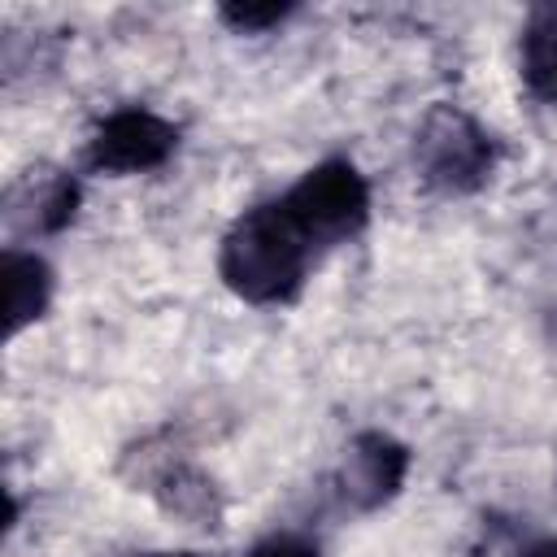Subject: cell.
Returning a JSON list of instances; mask_svg holds the SVG:
<instances>
[{
  "instance_id": "5",
  "label": "cell",
  "mask_w": 557,
  "mask_h": 557,
  "mask_svg": "<svg viewBox=\"0 0 557 557\" xmlns=\"http://www.w3.org/2000/svg\"><path fill=\"white\" fill-rule=\"evenodd\" d=\"M405 474H409V448L387 431H361L339 457L335 487L344 505L370 513L400 492Z\"/></svg>"
},
{
  "instance_id": "4",
  "label": "cell",
  "mask_w": 557,
  "mask_h": 557,
  "mask_svg": "<svg viewBox=\"0 0 557 557\" xmlns=\"http://www.w3.org/2000/svg\"><path fill=\"white\" fill-rule=\"evenodd\" d=\"M178 148V126L152 109L126 104L100 117L87 144V161L100 174H144L161 170Z\"/></svg>"
},
{
  "instance_id": "1",
  "label": "cell",
  "mask_w": 557,
  "mask_h": 557,
  "mask_svg": "<svg viewBox=\"0 0 557 557\" xmlns=\"http://www.w3.org/2000/svg\"><path fill=\"white\" fill-rule=\"evenodd\" d=\"M313 252V239L296 226L283 200H265L239 213L222 235L218 274L248 305H283L305 287Z\"/></svg>"
},
{
  "instance_id": "7",
  "label": "cell",
  "mask_w": 557,
  "mask_h": 557,
  "mask_svg": "<svg viewBox=\"0 0 557 557\" xmlns=\"http://www.w3.org/2000/svg\"><path fill=\"white\" fill-rule=\"evenodd\" d=\"M52 305V270L39 252L4 248V335L13 339Z\"/></svg>"
},
{
  "instance_id": "9",
  "label": "cell",
  "mask_w": 557,
  "mask_h": 557,
  "mask_svg": "<svg viewBox=\"0 0 557 557\" xmlns=\"http://www.w3.org/2000/svg\"><path fill=\"white\" fill-rule=\"evenodd\" d=\"M522 83L535 100L557 104V4H535L522 22Z\"/></svg>"
},
{
  "instance_id": "11",
  "label": "cell",
  "mask_w": 557,
  "mask_h": 557,
  "mask_svg": "<svg viewBox=\"0 0 557 557\" xmlns=\"http://www.w3.org/2000/svg\"><path fill=\"white\" fill-rule=\"evenodd\" d=\"M248 557H318V544H309L300 535H270Z\"/></svg>"
},
{
  "instance_id": "2",
  "label": "cell",
  "mask_w": 557,
  "mask_h": 557,
  "mask_svg": "<svg viewBox=\"0 0 557 557\" xmlns=\"http://www.w3.org/2000/svg\"><path fill=\"white\" fill-rule=\"evenodd\" d=\"M418 178L440 196H470L496 170V139L457 104L426 109L413 139Z\"/></svg>"
},
{
  "instance_id": "10",
  "label": "cell",
  "mask_w": 557,
  "mask_h": 557,
  "mask_svg": "<svg viewBox=\"0 0 557 557\" xmlns=\"http://www.w3.org/2000/svg\"><path fill=\"white\" fill-rule=\"evenodd\" d=\"M292 9L296 4H222L218 9V17L231 26V30H239V35H261V30H270V26H278L283 17H292Z\"/></svg>"
},
{
  "instance_id": "6",
  "label": "cell",
  "mask_w": 557,
  "mask_h": 557,
  "mask_svg": "<svg viewBox=\"0 0 557 557\" xmlns=\"http://www.w3.org/2000/svg\"><path fill=\"white\" fill-rule=\"evenodd\" d=\"M78 213V183L61 170H26L4 191V222L26 235H52Z\"/></svg>"
},
{
  "instance_id": "3",
  "label": "cell",
  "mask_w": 557,
  "mask_h": 557,
  "mask_svg": "<svg viewBox=\"0 0 557 557\" xmlns=\"http://www.w3.org/2000/svg\"><path fill=\"white\" fill-rule=\"evenodd\" d=\"M278 200L296 218V226L313 239V248L344 244L361 235V226L370 222V183L348 157L318 161Z\"/></svg>"
},
{
  "instance_id": "8",
  "label": "cell",
  "mask_w": 557,
  "mask_h": 557,
  "mask_svg": "<svg viewBox=\"0 0 557 557\" xmlns=\"http://www.w3.org/2000/svg\"><path fill=\"white\" fill-rule=\"evenodd\" d=\"M144 483H148V492L161 500L165 513L187 518V522H196V527H213L218 513H222L213 483H209L196 466H187V461H178V457H165L161 466H152V470L144 474Z\"/></svg>"
},
{
  "instance_id": "13",
  "label": "cell",
  "mask_w": 557,
  "mask_h": 557,
  "mask_svg": "<svg viewBox=\"0 0 557 557\" xmlns=\"http://www.w3.org/2000/svg\"><path fill=\"white\" fill-rule=\"evenodd\" d=\"M157 557H191V553H157Z\"/></svg>"
},
{
  "instance_id": "12",
  "label": "cell",
  "mask_w": 557,
  "mask_h": 557,
  "mask_svg": "<svg viewBox=\"0 0 557 557\" xmlns=\"http://www.w3.org/2000/svg\"><path fill=\"white\" fill-rule=\"evenodd\" d=\"M518 557H557V535H548V540H535L531 548H522Z\"/></svg>"
}]
</instances>
